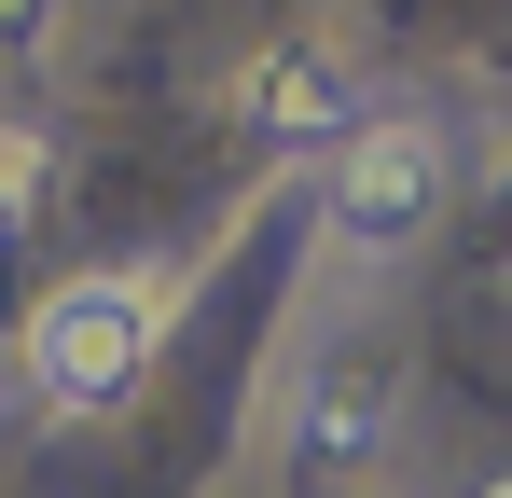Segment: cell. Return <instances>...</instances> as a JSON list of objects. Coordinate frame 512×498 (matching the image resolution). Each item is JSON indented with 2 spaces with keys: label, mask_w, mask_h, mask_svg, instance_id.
<instances>
[{
  "label": "cell",
  "mask_w": 512,
  "mask_h": 498,
  "mask_svg": "<svg viewBox=\"0 0 512 498\" xmlns=\"http://www.w3.org/2000/svg\"><path fill=\"white\" fill-rule=\"evenodd\" d=\"M485 498H512V457H499V471H485Z\"/></svg>",
  "instance_id": "7"
},
{
  "label": "cell",
  "mask_w": 512,
  "mask_h": 498,
  "mask_svg": "<svg viewBox=\"0 0 512 498\" xmlns=\"http://www.w3.org/2000/svg\"><path fill=\"white\" fill-rule=\"evenodd\" d=\"M153 346H167V277L153 263H84V277H56L28 305L14 374H28V402H56V415H111L153 374Z\"/></svg>",
  "instance_id": "1"
},
{
  "label": "cell",
  "mask_w": 512,
  "mask_h": 498,
  "mask_svg": "<svg viewBox=\"0 0 512 498\" xmlns=\"http://www.w3.org/2000/svg\"><path fill=\"white\" fill-rule=\"evenodd\" d=\"M56 14H70V0H0V139H14V125H28V97H42Z\"/></svg>",
  "instance_id": "5"
},
{
  "label": "cell",
  "mask_w": 512,
  "mask_h": 498,
  "mask_svg": "<svg viewBox=\"0 0 512 498\" xmlns=\"http://www.w3.org/2000/svg\"><path fill=\"white\" fill-rule=\"evenodd\" d=\"M28 208H42V139L14 125V139H0V249L28 236Z\"/></svg>",
  "instance_id": "6"
},
{
  "label": "cell",
  "mask_w": 512,
  "mask_h": 498,
  "mask_svg": "<svg viewBox=\"0 0 512 498\" xmlns=\"http://www.w3.org/2000/svg\"><path fill=\"white\" fill-rule=\"evenodd\" d=\"M388 429H402V374L374 360V346H319L305 360V402H291V457L346 485V471H374L388 457Z\"/></svg>",
  "instance_id": "3"
},
{
  "label": "cell",
  "mask_w": 512,
  "mask_h": 498,
  "mask_svg": "<svg viewBox=\"0 0 512 498\" xmlns=\"http://www.w3.org/2000/svg\"><path fill=\"white\" fill-rule=\"evenodd\" d=\"M443 180H457V153L429 111H360V139H333V180H319V277L416 263L443 222Z\"/></svg>",
  "instance_id": "2"
},
{
  "label": "cell",
  "mask_w": 512,
  "mask_h": 498,
  "mask_svg": "<svg viewBox=\"0 0 512 498\" xmlns=\"http://www.w3.org/2000/svg\"><path fill=\"white\" fill-rule=\"evenodd\" d=\"M360 111L374 97H360V70H346L333 42H277L250 70V125L263 139H360Z\"/></svg>",
  "instance_id": "4"
}]
</instances>
